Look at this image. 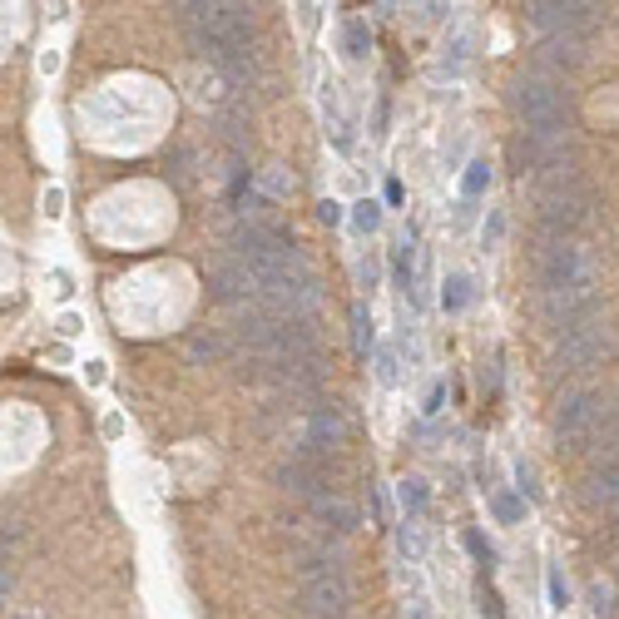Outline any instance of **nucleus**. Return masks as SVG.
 Returning a JSON list of instances; mask_svg holds the SVG:
<instances>
[{
  "instance_id": "nucleus-1",
  "label": "nucleus",
  "mask_w": 619,
  "mask_h": 619,
  "mask_svg": "<svg viewBox=\"0 0 619 619\" xmlns=\"http://www.w3.org/2000/svg\"><path fill=\"white\" fill-rule=\"evenodd\" d=\"M179 25L203 55H223L233 45H253V5H229V0H189L179 5Z\"/></svg>"
},
{
  "instance_id": "nucleus-9",
  "label": "nucleus",
  "mask_w": 619,
  "mask_h": 619,
  "mask_svg": "<svg viewBox=\"0 0 619 619\" xmlns=\"http://www.w3.org/2000/svg\"><path fill=\"white\" fill-rule=\"evenodd\" d=\"M308 510H312V520H318L322 530H332V535H347V530H357V510H352L342 496H332V490L312 496Z\"/></svg>"
},
{
  "instance_id": "nucleus-11",
  "label": "nucleus",
  "mask_w": 619,
  "mask_h": 619,
  "mask_svg": "<svg viewBox=\"0 0 619 619\" xmlns=\"http://www.w3.org/2000/svg\"><path fill=\"white\" fill-rule=\"evenodd\" d=\"M589 500L595 506H619V456H609L605 466H595L589 471Z\"/></svg>"
},
{
  "instance_id": "nucleus-6",
  "label": "nucleus",
  "mask_w": 619,
  "mask_h": 619,
  "mask_svg": "<svg viewBox=\"0 0 619 619\" xmlns=\"http://www.w3.org/2000/svg\"><path fill=\"white\" fill-rule=\"evenodd\" d=\"M530 21H535L540 31H550V35H579V40H585V31L599 21V5H579V0H535V5H530Z\"/></svg>"
},
{
  "instance_id": "nucleus-3",
  "label": "nucleus",
  "mask_w": 619,
  "mask_h": 619,
  "mask_svg": "<svg viewBox=\"0 0 619 619\" xmlns=\"http://www.w3.org/2000/svg\"><path fill=\"white\" fill-rule=\"evenodd\" d=\"M589 193L575 184V174H550V189L540 193V233L550 243H565V233H575L585 223Z\"/></svg>"
},
{
  "instance_id": "nucleus-2",
  "label": "nucleus",
  "mask_w": 619,
  "mask_h": 619,
  "mask_svg": "<svg viewBox=\"0 0 619 619\" xmlns=\"http://www.w3.org/2000/svg\"><path fill=\"white\" fill-rule=\"evenodd\" d=\"M510 100L530 134H565V94L550 75H520Z\"/></svg>"
},
{
  "instance_id": "nucleus-29",
  "label": "nucleus",
  "mask_w": 619,
  "mask_h": 619,
  "mask_svg": "<svg viewBox=\"0 0 619 619\" xmlns=\"http://www.w3.org/2000/svg\"><path fill=\"white\" fill-rule=\"evenodd\" d=\"M45 213H50V219L60 213V189H50V193H45Z\"/></svg>"
},
{
  "instance_id": "nucleus-24",
  "label": "nucleus",
  "mask_w": 619,
  "mask_h": 619,
  "mask_svg": "<svg viewBox=\"0 0 619 619\" xmlns=\"http://www.w3.org/2000/svg\"><path fill=\"white\" fill-rule=\"evenodd\" d=\"M516 476H520V490H525V496H540V486H535V471H530L525 461H520V466H516Z\"/></svg>"
},
{
  "instance_id": "nucleus-14",
  "label": "nucleus",
  "mask_w": 619,
  "mask_h": 619,
  "mask_svg": "<svg viewBox=\"0 0 619 619\" xmlns=\"http://www.w3.org/2000/svg\"><path fill=\"white\" fill-rule=\"evenodd\" d=\"M342 45H347V60H362V55L372 50V35L362 21H347V31H342Z\"/></svg>"
},
{
  "instance_id": "nucleus-17",
  "label": "nucleus",
  "mask_w": 619,
  "mask_h": 619,
  "mask_svg": "<svg viewBox=\"0 0 619 619\" xmlns=\"http://www.w3.org/2000/svg\"><path fill=\"white\" fill-rule=\"evenodd\" d=\"M411 258H417V253H411V238H401L397 243V278H401V288H411Z\"/></svg>"
},
{
  "instance_id": "nucleus-19",
  "label": "nucleus",
  "mask_w": 619,
  "mask_h": 619,
  "mask_svg": "<svg viewBox=\"0 0 619 619\" xmlns=\"http://www.w3.org/2000/svg\"><path fill=\"white\" fill-rule=\"evenodd\" d=\"M401 506L421 510V506H426V486H421V480H407V486H401Z\"/></svg>"
},
{
  "instance_id": "nucleus-28",
  "label": "nucleus",
  "mask_w": 619,
  "mask_h": 619,
  "mask_svg": "<svg viewBox=\"0 0 619 619\" xmlns=\"http://www.w3.org/2000/svg\"><path fill=\"white\" fill-rule=\"evenodd\" d=\"M60 332H65V337H75V332H80V318H75V312H65V318H60Z\"/></svg>"
},
{
  "instance_id": "nucleus-23",
  "label": "nucleus",
  "mask_w": 619,
  "mask_h": 619,
  "mask_svg": "<svg viewBox=\"0 0 619 619\" xmlns=\"http://www.w3.org/2000/svg\"><path fill=\"white\" fill-rule=\"evenodd\" d=\"M500 229H506V219H500V213H490L486 233H480V238H486V248H496V243H500Z\"/></svg>"
},
{
  "instance_id": "nucleus-20",
  "label": "nucleus",
  "mask_w": 619,
  "mask_h": 619,
  "mask_svg": "<svg viewBox=\"0 0 619 619\" xmlns=\"http://www.w3.org/2000/svg\"><path fill=\"white\" fill-rule=\"evenodd\" d=\"M352 327H357V352H367V342H372V318H367V308L352 312Z\"/></svg>"
},
{
  "instance_id": "nucleus-8",
  "label": "nucleus",
  "mask_w": 619,
  "mask_h": 619,
  "mask_svg": "<svg viewBox=\"0 0 619 619\" xmlns=\"http://www.w3.org/2000/svg\"><path fill=\"white\" fill-rule=\"evenodd\" d=\"M302 446H312V451H322V456H332V451L342 446V417L332 407H312L308 411V436H302Z\"/></svg>"
},
{
  "instance_id": "nucleus-4",
  "label": "nucleus",
  "mask_w": 619,
  "mask_h": 619,
  "mask_svg": "<svg viewBox=\"0 0 619 619\" xmlns=\"http://www.w3.org/2000/svg\"><path fill=\"white\" fill-rule=\"evenodd\" d=\"M609 352H615V332H609V322H579V327H565L555 342V367L560 372H579V367H595V362H605Z\"/></svg>"
},
{
  "instance_id": "nucleus-7",
  "label": "nucleus",
  "mask_w": 619,
  "mask_h": 619,
  "mask_svg": "<svg viewBox=\"0 0 619 619\" xmlns=\"http://www.w3.org/2000/svg\"><path fill=\"white\" fill-rule=\"evenodd\" d=\"M302 615L308 619H347V579H342V570L302 575Z\"/></svg>"
},
{
  "instance_id": "nucleus-22",
  "label": "nucleus",
  "mask_w": 619,
  "mask_h": 619,
  "mask_svg": "<svg viewBox=\"0 0 619 619\" xmlns=\"http://www.w3.org/2000/svg\"><path fill=\"white\" fill-rule=\"evenodd\" d=\"M466 550H471V555L480 560V565H490V545H486V540L476 535V530H466Z\"/></svg>"
},
{
  "instance_id": "nucleus-26",
  "label": "nucleus",
  "mask_w": 619,
  "mask_h": 619,
  "mask_svg": "<svg viewBox=\"0 0 619 619\" xmlns=\"http://www.w3.org/2000/svg\"><path fill=\"white\" fill-rule=\"evenodd\" d=\"M318 219H322V223H337V219H342V209H337L332 199H322V203H318Z\"/></svg>"
},
{
  "instance_id": "nucleus-10",
  "label": "nucleus",
  "mask_w": 619,
  "mask_h": 619,
  "mask_svg": "<svg viewBox=\"0 0 619 619\" xmlns=\"http://www.w3.org/2000/svg\"><path fill=\"white\" fill-rule=\"evenodd\" d=\"M579 45H585L579 35H550V40L540 45V55H535V60H540V65H550V70H575V65H579V55H585Z\"/></svg>"
},
{
  "instance_id": "nucleus-27",
  "label": "nucleus",
  "mask_w": 619,
  "mask_h": 619,
  "mask_svg": "<svg viewBox=\"0 0 619 619\" xmlns=\"http://www.w3.org/2000/svg\"><path fill=\"white\" fill-rule=\"evenodd\" d=\"M550 599H555V605L565 609V579H560L555 570H550Z\"/></svg>"
},
{
  "instance_id": "nucleus-5",
  "label": "nucleus",
  "mask_w": 619,
  "mask_h": 619,
  "mask_svg": "<svg viewBox=\"0 0 619 619\" xmlns=\"http://www.w3.org/2000/svg\"><path fill=\"white\" fill-rule=\"evenodd\" d=\"M209 292H213L219 302L248 308V302L263 298V283H258V273H253L243 258H219V263L209 268Z\"/></svg>"
},
{
  "instance_id": "nucleus-12",
  "label": "nucleus",
  "mask_w": 619,
  "mask_h": 619,
  "mask_svg": "<svg viewBox=\"0 0 619 619\" xmlns=\"http://www.w3.org/2000/svg\"><path fill=\"white\" fill-rule=\"evenodd\" d=\"M441 302H446V312L466 308V302H471V278H466V273H451V278L441 283Z\"/></svg>"
},
{
  "instance_id": "nucleus-21",
  "label": "nucleus",
  "mask_w": 619,
  "mask_h": 619,
  "mask_svg": "<svg viewBox=\"0 0 619 619\" xmlns=\"http://www.w3.org/2000/svg\"><path fill=\"white\" fill-rule=\"evenodd\" d=\"M496 516L500 520H520V500L510 496V490H500V496H496Z\"/></svg>"
},
{
  "instance_id": "nucleus-16",
  "label": "nucleus",
  "mask_w": 619,
  "mask_h": 619,
  "mask_svg": "<svg viewBox=\"0 0 619 619\" xmlns=\"http://www.w3.org/2000/svg\"><path fill=\"white\" fill-rule=\"evenodd\" d=\"M193 362H203V357H219V352H223V342L219 337H213V332H199V337H193Z\"/></svg>"
},
{
  "instance_id": "nucleus-13",
  "label": "nucleus",
  "mask_w": 619,
  "mask_h": 619,
  "mask_svg": "<svg viewBox=\"0 0 619 619\" xmlns=\"http://www.w3.org/2000/svg\"><path fill=\"white\" fill-rule=\"evenodd\" d=\"M486 189H490V164H486V159H471L466 174H461V193H466V199H476V193H486Z\"/></svg>"
},
{
  "instance_id": "nucleus-15",
  "label": "nucleus",
  "mask_w": 619,
  "mask_h": 619,
  "mask_svg": "<svg viewBox=\"0 0 619 619\" xmlns=\"http://www.w3.org/2000/svg\"><path fill=\"white\" fill-rule=\"evenodd\" d=\"M352 223H357L362 233H372V229H377V223H381V209H377V203H372V199H362L357 209H352Z\"/></svg>"
},
{
  "instance_id": "nucleus-25",
  "label": "nucleus",
  "mask_w": 619,
  "mask_h": 619,
  "mask_svg": "<svg viewBox=\"0 0 619 619\" xmlns=\"http://www.w3.org/2000/svg\"><path fill=\"white\" fill-rule=\"evenodd\" d=\"M377 372H381V381H397V357H391V352H381V357H377Z\"/></svg>"
},
{
  "instance_id": "nucleus-18",
  "label": "nucleus",
  "mask_w": 619,
  "mask_h": 619,
  "mask_svg": "<svg viewBox=\"0 0 619 619\" xmlns=\"http://www.w3.org/2000/svg\"><path fill=\"white\" fill-rule=\"evenodd\" d=\"M461 65H466V35H456V40H451V55L441 60V70H446V75H456Z\"/></svg>"
}]
</instances>
